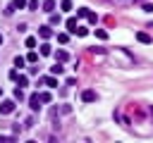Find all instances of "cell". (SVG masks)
<instances>
[{"label": "cell", "mask_w": 153, "mask_h": 143, "mask_svg": "<svg viewBox=\"0 0 153 143\" xmlns=\"http://www.w3.org/2000/svg\"><path fill=\"white\" fill-rule=\"evenodd\" d=\"M86 17H88V21H91V24H96V21H98V14H96V12H88Z\"/></svg>", "instance_id": "2e32d148"}, {"label": "cell", "mask_w": 153, "mask_h": 143, "mask_svg": "<svg viewBox=\"0 0 153 143\" xmlns=\"http://www.w3.org/2000/svg\"><path fill=\"white\" fill-rule=\"evenodd\" d=\"M43 83H45V86H50V88H55V86H57V81H55L53 76H45V79H43Z\"/></svg>", "instance_id": "4fadbf2b"}, {"label": "cell", "mask_w": 153, "mask_h": 143, "mask_svg": "<svg viewBox=\"0 0 153 143\" xmlns=\"http://www.w3.org/2000/svg\"><path fill=\"white\" fill-rule=\"evenodd\" d=\"M96 98H98L96 91H84V93H81V100H84V102H93Z\"/></svg>", "instance_id": "277c9868"}, {"label": "cell", "mask_w": 153, "mask_h": 143, "mask_svg": "<svg viewBox=\"0 0 153 143\" xmlns=\"http://www.w3.org/2000/svg\"><path fill=\"white\" fill-rule=\"evenodd\" d=\"M57 41H60V43H67L69 36H67V33H57Z\"/></svg>", "instance_id": "7402d4cb"}, {"label": "cell", "mask_w": 153, "mask_h": 143, "mask_svg": "<svg viewBox=\"0 0 153 143\" xmlns=\"http://www.w3.org/2000/svg\"><path fill=\"white\" fill-rule=\"evenodd\" d=\"M143 12H153V5H151V2H146V0H143Z\"/></svg>", "instance_id": "d4e9b609"}, {"label": "cell", "mask_w": 153, "mask_h": 143, "mask_svg": "<svg viewBox=\"0 0 153 143\" xmlns=\"http://www.w3.org/2000/svg\"><path fill=\"white\" fill-rule=\"evenodd\" d=\"M50 72H53V74H62V72H65L62 62H55V67H50Z\"/></svg>", "instance_id": "30bf717a"}, {"label": "cell", "mask_w": 153, "mask_h": 143, "mask_svg": "<svg viewBox=\"0 0 153 143\" xmlns=\"http://www.w3.org/2000/svg\"><path fill=\"white\" fill-rule=\"evenodd\" d=\"M76 26H79V24H76V19H74V17H69V19H67V29H69V33H74V31H76Z\"/></svg>", "instance_id": "8992f818"}, {"label": "cell", "mask_w": 153, "mask_h": 143, "mask_svg": "<svg viewBox=\"0 0 153 143\" xmlns=\"http://www.w3.org/2000/svg\"><path fill=\"white\" fill-rule=\"evenodd\" d=\"M26 48H36V38H33V36L26 38Z\"/></svg>", "instance_id": "ac0fdd59"}, {"label": "cell", "mask_w": 153, "mask_h": 143, "mask_svg": "<svg viewBox=\"0 0 153 143\" xmlns=\"http://www.w3.org/2000/svg\"><path fill=\"white\" fill-rule=\"evenodd\" d=\"M14 98H17V100H22V98H24V91H22V88H19V86H17V88H14Z\"/></svg>", "instance_id": "ffe728a7"}, {"label": "cell", "mask_w": 153, "mask_h": 143, "mask_svg": "<svg viewBox=\"0 0 153 143\" xmlns=\"http://www.w3.org/2000/svg\"><path fill=\"white\" fill-rule=\"evenodd\" d=\"M38 102H41V95H38V93H33V95H29V107H31V110H38V107H41Z\"/></svg>", "instance_id": "7a4b0ae2"}, {"label": "cell", "mask_w": 153, "mask_h": 143, "mask_svg": "<svg viewBox=\"0 0 153 143\" xmlns=\"http://www.w3.org/2000/svg\"><path fill=\"white\" fill-rule=\"evenodd\" d=\"M26 83H29V79H26L24 74H19V76H17V86L22 88V86H26Z\"/></svg>", "instance_id": "7c38bea8"}, {"label": "cell", "mask_w": 153, "mask_h": 143, "mask_svg": "<svg viewBox=\"0 0 153 143\" xmlns=\"http://www.w3.org/2000/svg\"><path fill=\"white\" fill-rule=\"evenodd\" d=\"M38 7V0H29V10H36Z\"/></svg>", "instance_id": "484cf974"}, {"label": "cell", "mask_w": 153, "mask_h": 143, "mask_svg": "<svg viewBox=\"0 0 153 143\" xmlns=\"http://www.w3.org/2000/svg\"><path fill=\"white\" fill-rule=\"evenodd\" d=\"M41 95V102H50V93H38Z\"/></svg>", "instance_id": "cb8c5ba5"}, {"label": "cell", "mask_w": 153, "mask_h": 143, "mask_svg": "<svg viewBox=\"0 0 153 143\" xmlns=\"http://www.w3.org/2000/svg\"><path fill=\"white\" fill-rule=\"evenodd\" d=\"M76 14H79V17H86V14H88V7H79Z\"/></svg>", "instance_id": "44dd1931"}, {"label": "cell", "mask_w": 153, "mask_h": 143, "mask_svg": "<svg viewBox=\"0 0 153 143\" xmlns=\"http://www.w3.org/2000/svg\"><path fill=\"white\" fill-rule=\"evenodd\" d=\"M43 10H45V12L50 14V12L55 10V0H45V2H43Z\"/></svg>", "instance_id": "ba28073f"}, {"label": "cell", "mask_w": 153, "mask_h": 143, "mask_svg": "<svg viewBox=\"0 0 153 143\" xmlns=\"http://www.w3.org/2000/svg\"><path fill=\"white\" fill-rule=\"evenodd\" d=\"M0 45H2V33H0Z\"/></svg>", "instance_id": "83f0119b"}, {"label": "cell", "mask_w": 153, "mask_h": 143, "mask_svg": "<svg viewBox=\"0 0 153 143\" xmlns=\"http://www.w3.org/2000/svg\"><path fill=\"white\" fill-rule=\"evenodd\" d=\"M22 7H24V0H12V2L7 5V10H5V12L10 14V12H14V10H22Z\"/></svg>", "instance_id": "3957f363"}, {"label": "cell", "mask_w": 153, "mask_h": 143, "mask_svg": "<svg viewBox=\"0 0 153 143\" xmlns=\"http://www.w3.org/2000/svg\"><path fill=\"white\" fill-rule=\"evenodd\" d=\"M55 60H57V62H67V60H69V55H67L65 50H57V52H55Z\"/></svg>", "instance_id": "52a82bcc"}, {"label": "cell", "mask_w": 153, "mask_h": 143, "mask_svg": "<svg viewBox=\"0 0 153 143\" xmlns=\"http://www.w3.org/2000/svg\"><path fill=\"white\" fill-rule=\"evenodd\" d=\"M24 62H26V60H24V57H19V55H17V57H14V67H24Z\"/></svg>", "instance_id": "d6986e66"}, {"label": "cell", "mask_w": 153, "mask_h": 143, "mask_svg": "<svg viewBox=\"0 0 153 143\" xmlns=\"http://www.w3.org/2000/svg\"><path fill=\"white\" fill-rule=\"evenodd\" d=\"M60 7H62L65 12H69V10H72V2H69V0H62V2H60Z\"/></svg>", "instance_id": "9a60e30c"}, {"label": "cell", "mask_w": 153, "mask_h": 143, "mask_svg": "<svg viewBox=\"0 0 153 143\" xmlns=\"http://www.w3.org/2000/svg\"><path fill=\"white\" fill-rule=\"evenodd\" d=\"M38 36H41V38H50V36H53L50 26H41V29H38Z\"/></svg>", "instance_id": "5b68a950"}, {"label": "cell", "mask_w": 153, "mask_h": 143, "mask_svg": "<svg viewBox=\"0 0 153 143\" xmlns=\"http://www.w3.org/2000/svg\"><path fill=\"white\" fill-rule=\"evenodd\" d=\"M136 38H139L141 43H151V36H148V33H143V31H139V33H136Z\"/></svg>", "instance_id": "9c48e42d"}, {"label": "cell", "mask_w": 153, "mask_h": 143, "mask_svg": "<svg viewBox=\"0 0 153 143\" xmlns=\"http://www.w3.org/2000/svg\"><path fill=\"white\" fill-rule=\"evenodd\" d=\"M96 36H98V38H100V41H105V38H108V33H105V31H103V29H96Z\"/></svg>", "instance_id": "e0dca14e"}, {"label": "cell", "mask_w": 153, "mask_h": 143, "mask_svg": "<svg viewBox=\"0 0 153 143\" xmlns=\"http://www.w3.org/2000/svg\"><path fill=\"white\" fill-rule=\"evenodd\" d=\"M26 60H29V62H36V60H38V55H36V52H33V50H31V52H29V55H26Z\"/></svg>", "instance_id": "603a6c76"}, {"label": "cell", "mask_w": 153, "mask_h": 143, "mask_svg": "<svg viewBox=\"0 0 153 143\" xmlns=\"http://www.w3.org/2000/svg\"><path fill=\"white\" fill-rule=\"evenodd\" d=\"M0 98H2V88H0Z\"/></svg>", "instance_id": "f1b7e54d"}, {"label": "cell", "mask_w": 153, "mask_h": 143, "mask_svg": "<svg viewBox=\"0 0 153 143\" xmlns=\"http://www.w3.org/2000/svg\"><path fill=\"white\" fill-rule=\"evenodd\" d=\"M41 55H53V48H50L48 43H43V45H41Z\"/></svg>", "instance_id": "8fae6325"}, {"label": "cell", "mask_w": 153, "mask_h": 143, "mask_svg": "<svg viewBox=\"0 0 153 143\" xmlns=\"http://www.w3.org/2000/svg\"><path fill=\"white\" fill-rule=\"evenodd\" d=\"M74 33H76V36H86V33H88V29H86V26H76V31H74Z\"/></svg>", "instance_id": "5bb4252c"}, {"label": "cell", "mask_w": 153, "mask_h": 143, "mask_svg": "<svg viewBox=\"0 0 153 143\" xmlns=\"http://www.w3.org/2000/svg\"><path fill=\"white\" fill-rule=\"evenodd\" d=\"M14 112V100H2L0 102V114H10Z\"/></svg>", "instance_id": "6da1fadb"}, {"label": "cell", "mask_w": 153, "mask_h": 143, "mask_svg": "<svg viewBox=\"0 0 153 143\" xmlns=\"http://www.w3.org/2000/svg\"><path fill=\"white\" fill-rule=\"evenodd\" d=\"M50 21H53V24H60V17H57V14H53V12H50Z\"/></svg>", "instance_id": "4316f807"}, {"label": "cell", "mask_w": 153, "mask_h": 143, "mask_svg": "<svg viewBox=\"0 0 153 143\" xmlns=\"http://www.w3.org/2000/svg\"><path fill=\"white\" fill-rule=\"evenodd\" d=\"M139 2H143V0H139Z\"/></svg>", "instance_id": "f546056e"}]
</instances>
